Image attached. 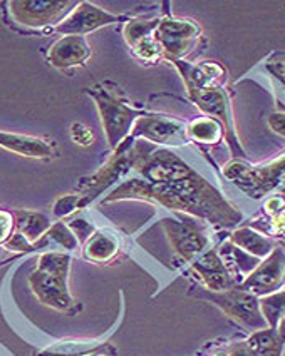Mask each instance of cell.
<instances>
[{
    "instance_id": "obj_1",
    "label": "cell",
    "mask_w": 285,
    "mask_h": 356,
    "mask_svg": "<svg viewBox=\"0 0 285 356\" xmlns=\"http://www.w3.org/2000/svg\"><path fill=\"white\" fill-rule=\"evenodd\" d=\"M139 200L164 206L175 213L208 221L210 225L230 227L242 221V213L195 169L181 179L153 184L141 177H131L119 184L105 202Z\"/></svg>"
},
{
    "instance_id": "obj_2",
    "label": "cell",
    "mask_w": 285,
    "mask_h": 356,
    "mask_svg": "<svg viewBox=\"0 0 285 356\" xmlns=\"http://www.w3.org/2000/svg\"><path fill=\"white\" fill-rule=\"evenodd\" d=\"M71 256L68 252H44L37 268L29 276V284L40 303L57 312H69L74 300L69 293L68 280Z\"/></svg>"
},
{
    "instance_id": "obj_3",
    "label": "cell",
    "mask_w": 285,
    "mask_h": 356,
    "mask_svg": "<svg viewBox=\"0 0 285 356\" xmlns=\"http://www.w3.org/2000/svg\"><path fill=\"white\" fill-rule=\"evenodd\" d=\"M151 146L153 144L148 143V140H138L131 138V136L123 140V143L114 149L109 161H107L98 172L81 179L77 189H79V194L82 197V208L88 206L93 200H96L99 194L105 193L107 188H111L114 183H118V181L121 179L125 174L130 172L131 169H134L139 157H141L144 154V151H148Z\"/></svg>"
},
{
    "instance_id": "obj_4",
    "label": "cell",
    "mask_w": 285,
    "mask_h": 356,
    "mask_svg": "<svg viewBox=\"0 0 285 356\" xmlns=\"http://www.w3.org/2000/svg\"><path fill=\"white\" fill-rule=\"evenodd\" d=\"M88 94L96 102L102 121L107 146L116 149L123 140L128 139L133 131L136 119L143 113L131 107L111 84H98L88 89Z\"/></svg>"
},
{
    "instance_id": "obj_5",
    "label": "cell",
    "mask_w": 285,
    "mask_h": 356,
    "mask_svg": "<svg viewBox=\"0 0 285 356\" xmlns=\"http://www.w3.org/2000/svg\"><path fill=\"white\" fill-rule=\"evenodd\" d=\"M223 176L252 200H260L274 189H282L285 186V154L260 165L232 161L223 168Z\"/></svg>"
},
{
    "instance_id": "obj_6",
    "label": "cell",
    "mask_w": 285,
    "mask_h": 356,
    "mask_svg": "<svg viewBox=\"0 0 285 356\" xmlns=\"http://www.w3.org/2000/svg\"><path fill=\"white\" fill-rule=\"evenodd\" d=\"M197 296L212 301L230 320L237 321L238 325L252 331V333L268 328L267 321L263 320L262 312H260L259 298L240 286H233L218 293L200 289Z\"/></svg>"
},
{
    "instance_id": "obj_7",
    "label": "cell",
    "mask_w": 285,
    "mask_h": 356,
    "mask_svg": "<svg viewBox=\"0 0 285 356\" xmlns=\"http://www.w3.org/2000/svg\"><path fill=\"white\" fill-rule=\"evenodd\" d=\"M200 34V26L192 19L160 17L155 29V37L163 51V57L169 62L183 60V57L195 47Z\"/></svg>"
},
{
    "instance_id": "obj_8",
    "label": "cell",
    "mask_w": 285,
    "mask_h": 356,
    "mask_svg": "<svg viewBox=\"0 0 285 356\" xmlns=\"http://www.w3.org/2000/svg\"><path fill=\"white\" fill-rule=\"evenodd\" d=\"M161 225L173 250L187 263L200 258L208 248V236L203 226L192 216L180 214L178 218H164Z\"/></svg>"
},
{
    "instance_id": "obj_9",
    "label": "cell",
    "mask_w": 285,
    "mask_h": 356,
    "mask_svg": "<svg viewBox=\"0 0 285 356\" xmlns=\"http://www.w3.org/2000/svg\"><path fill=\"white\" fill-rule=\"evenodd\" d=\"M190 99L193 101L201 113L206 114V118H213L222 122L225 136L229 139L230 147H232L233 156L243 157L245 152L238 144L237 136H235V127L232 121V111H230V101L225 90L222 87H213V89L203 90H188Z\"/></svg>"
},
{
    "instance_id": "obj_10",
    "label": "cell",
    "mask_w": 285,
    "mask_h": 356,
    "mask_svg": "<svg viewBox=\"0 0 285 356\" xmlns=\"http://www.w3.org/2000/svg\"><path fill=\"white\" fill-rule=\"evenodd\" d=\"M131 138H139L161 146L180 147L188 143L187 124L163 115L143 114L141 118L136 119Z\"/></svg>"
},
{
    "instance_id": "obj_11",
    "label": "cell",
    "mask_w": 285,
    "mask_h": 356,
    "mask_svg": "<svg viewBox=\"0 0 285 356\" xmlns=\"http://www.w3.org/2000/svg\"><path fill=\"white\" fill-rule=\"evenodd\" d=\"M285 284V251L274 248V251L238 286L257 298L272 295L282 289Z\"/></svg>"
},
{
    "instance_id": "obj_12",
    "label": "cell",
    "mask_w": 285,
    "mask_h": 356,
    "mask_svg": "<svg viewBox=\"0 0 285 356\" xmlns=\"http://www.w3.org/2000/svg\"><path fill=\"white\" fill-rule=\"evenodd\" d=\"M77 2H44V0H19L10 2V14L15 22L27 27H47L61 22L76 7Z\"/></svg>"
},
{
    "instance_id": "obj_13",
    "label": "cell",
    "mask_w": 285,
    "mask_h": 356,
    "mask_svg": "<svg viewBox=\"0 0 285 356\" xmlns=\"http://www.w3.org/2000/svg\"><path fill=\"white\" fill-rule=\"evenodd\" d=\"M119 20H126V17L113 15L109 12L102 10L91 2H79L76 9L69 12L66 17L57 24L56 32L63 35H79L84 37L89 32L98 31V29L116 24Z\"/></svg>"
},
{
    "instance_id": "obj_14",
    "label": "cell",
    "mask_w": 285,
    "mask_h": 356,
    "mask_svg": "<svg viewBox=\"0 0 285 356\" xmlns=\"http://www.w3.org/2000/svg\"><path fill=\"white\" fill-rule=\"evenodd\" d=\"M160 17L150 19H131L125 26V40L131 47V51L139 60L143 62H158L163 57L158 40L155 37V29L158 26Z\"/></svg>"
},
{
    "instance_id": "obj_15",
    "label": "cell",
    "mask_w": 285,
    "mask_h": 356,
    "mask_svg": "<svg viewBox=\"0 0 285 356\" xmlns=\"http://www.w3.org/2000/svg\"><path fill=\"white\" fill-rule=\"evenodd\" d=\"M192 271L195 273L197 278L203 283V286L208 291L218 293L237 286L230 271L226 270L222 258L218 256L217 250L205 251L200 258L193 261Z\"/></svg>"
},
{
    "instance_id": "obj_16",
    "label": "cell",
    "mask_w": 285,
    "mask_h": 356,
    "mask_svg": "<svg viewBox=\"0 0 285 356\" xmlns=\"http://www.w3.org/2000/svg\"><path fill=\"white\" fill-rule=\"evenodd\" d=\"M91 57V47L86 37L64 35L51 45L47 52L49 64L57 69L79 67Z\"/></svg>"
},
{
    "instance_id": "obj_17",
    "label": "cell",
    "mask_w": 285,
    "mask_h": 356,
    "mask_svg": "<svg viewBox=\"0 0 285 356\" xmlns=\"http://www.w3.org/2000/svg\"><path fill=\"white\" fill-rule=\"evenodd\" d=\"M173 64L180 70L188 90H203L213 89V87H222L226 77L223 65L213 60L201 62V64L197 65L188 64L185 60H173Z\"/></svg>"
},
{
    "instance_id": "obj_18",
    "label": "cell",
    "mask_w": 285,
    "mask_h": 356,
    "mask_svg": "<svg viewBox=\"0 0 285 356\" xmlns=\"http://www.w3.org/2000/svg\"><path fill=\"white\" fill-rule=\"evenodd\" d=\"M0 147L24 157H34V159H51L57 154L56 147L49 140L34 138V136L10 134V132L0 131Z\"/></svg>"
},
{
    "instance_id": "obj_19",
    "label": "cell",
    "mask_w": 285,
    "mask_h": 356,
    "mask_svg": "<svg viewBox=\"0 0 285 356\" xmlns=\"http://www.w3.org/2000/svg\"><path fill=\"white\" fill-rule=\"evenodd\" d=\"M121 251V241L111 229H96L86 239L82 256L91 263H109Z\"/></svg>"
},
{
    "instance_id": "obj_20",
    "label": "cell",
    "mask_w": 285,
    "mask_h": 356,
    "mask_svg": "<svg viewBox=\"0 0 285 356\" xmlns=\"http://www.w3.org/2000/svg\"><path fill=\"white\" fill-rule=\"evenodd\" d=\"M217 252L222 258L223 264L226 266V270H229L230 275H232V278L235 280V283H237V286L250 275L252 271L255 270V268L259 266L260 261H262L255 258V256L249 254V252L242 251L240 248H237L233 243H230V239L223 243L217 250Z\"/></svg>"
},
{
    "instance_id": "obj_21",
    "label": "cell",
    "mask_w": 285,
    "mask_h": 356,
    "mask_svg": "<svg viewBox=\"0 0 285 356\" xmlns=\"http://www.w3.org/2000/svg\"><path fill=\"white\" fill-rule=\"evenodd\" d=\"M114 346L107 341H59L44 350L40 356H109Z\"/></svg>"
},
{
    "instance_id": "obj_22",
    "label": "cell",
    "mask_w": 285,
    "mask_h": 356,
    "mask_svg": "<svg viewBox=\"0 0 285 356\" xmlns=\"http://www.w3.org/2000/svg\"><path fill=\"white\" fill-rule=\"evenodd\" d=\"M230 243H233L242 251L249 252V254L259 259H265L274 251L272 239L259 233V231L252 229V227H238V229H235L232 236H230Z\"/></svg>"
},
{
    "instance_id": "obj_23",
    "label": "cell",
    "mask_w": 285,
    "mask_h": 356,
    "mask_svg": "<svg viewBox=\"0 0 285 356\" xmlns=\"http://www.w3.org/2000/svg\"><path fill=\"white\" fill-rule=\"evenodd\" d=\"M14 221L17 226V233H20L31 244H36L51 227V221L43 213L34 211H14Z\"/></svg>"
},
{
    "instance_id": "obj_24",
    "label": "cell",
    "mask_w": 285,
    "mask_h": 356,
    "mask_svg": "<svg viewBox=\"0 0 285 356\" xmlns=\"http://www.w3.org/2000/svg\"><path fill=\"white\" fill-rule=\"evenodd\" d=\"M225 129L222 122L213 118H198L195 121L187 124V138L188 140H195L200 144H217L220 143Z\"/></svg>"
},
{
    "instance_id": "obj_25",
    "label": "cell",
    "mask_w": 285,
    "mask_h": 356,
    "mask_svg": "<svg viewBox=\"0 0 285 356\" xmlns=\"http://www.w3.org/2000/svg\"><path fill=\"white\" fill-rule=\"evenodd\" d=\"M247 343H249V346L257 356H282L285 346L279 337H277V331L272 328L255 331L247 339Z\"/></svg>"
},
{
    "instance_id": "obj_26",
    "label": "cell",
    "mask_w": 285,
    "mask_h": 356,
    "mask_svg": "<svg viewBox=\"0 0 285 356\" xmlns=\"http://www.w3.org/2000/svg\"><path fill=\"white\" fill-rule=\"evenodd\" d=\"M259 305L268 328L277 330V325H279V321L282 320V316L285 314V289L259 298Z\"/></svg>"
},
{
    "instance_id": "obj_27",
    "label": "cell",
    "mask_w": 285,
    "mask_h": 356,
    "mask_svg": "<svg viewBox=\"0 0 285 356\" xmlns=\"http://www.w3.org/2000/svg\"><path fill=\"white\" fill-rule=\"evenodd\" d=\"M40 239H43V241H54L68 251L77 250V246H79L76 234H74L71 227L64 225V222H56V225L49 227L47 233H45Z\"/></svg>"
},
{
    "instance_id": "obj_28",
    "label": "cell",
    "mask_w": 285,
    "mask_h": 356,
    "mask_svg": "<svg viewBox=\"0 0 285 356\" xmlns=\"http://www.w3.org/2000/svg\"><path fill=\"white\" fill-rule=\"evenodd\" d=\"M82 209V197L81 194H66V196L59 197L56 202H54L52 213L56 218H66L69 214L76 213V211Z\"/></svg>"
},
{
    "instance_id": "obj_29",
    "label": "cell",
    "mask_w": 285,
    "mask_h": 356,
    "mask_svg": "<svg viewBox=\"0 0 285 356\" xmlns=\"http://www.w3.org/2000/svg\"><path fill=\"white\" fill-rule=\"evenodd\" d=\"M71 138L79 146H91L94 143V132L82 122H74L71 126Z\"/></svg>"
},
{
    "instance_id": "obj_30",
    "label": "cell",
    "mask_w": 285,
    "mask_h": 356,
    "mask_svg": "<svg viewBox=\"0 0 285 356\" xmlns=\"http://www.w3.org/2000/svg\"><path fill=\"white\" fill-rule=\"evenodd\" d=\"M267 70L274 76L277 81L280 82L285 87V57L277 56L274 59L267 60Z\"/></svg>"
},
{
    "instance_id": "obj_31",
    "label": "cell",
    "mask_w": 285,
    "mask_h": 356,
    "mask_svg": "<svg viewBox=\"0 0 285 356\" xmlns=\"http://www.w3.org/2000/svg\"><path fill=\"white\" fill-rule=\"evenodd\" d=\"M14 214L0 209V243H6L12 236V227H14Z\"/></svg>"
},
{
    "instance_id": "obj_32",
    "label": "cell",
    "mask_w": 285,
    "mask_h": 356,
    "mask_svg": "<svg viewBox=\"0 0 285 356\" xmlns=\"http://www.w3.org/2000/svg\"><path fill=\"white\" fill-rule=\"evenodd\" d=\"M6 246L9 248V250H14V251H34L36 250L34 244L29 243L20 233L12 234L10 238L6 241Z\"/></svg>"
},
{
    "instance_id": "obj_33",
    "label": "cell",
    "mask_w": 285,
    "mask_h": 356,
    "mask_svg": "<svg viewBox=\"0 0 285 356\" xmlns=\"http://www.w3.org/2000/svg\"><path fill=\"white\" fill-rule=\"evenodd\" d=\"M267 122H268V127H270L275 134L285 138V113L272 114L270 118H268Z\"/></svg>"
},
{
    "instance_id": "obj_34",
    "label": "cell",
    "mask_w": 285,
    "mask_h": 356,
    "mask_svg": "<svg viewBox=\"0 0 285 356\" xmlns=\"http://www.w3.org/2000/svg\"><path fill=\"white\" fill-rule=\"evenodd\" d=\"M263 209H265L267 214H270V216L274 218L275 214H279L280 211L285 209V200L282 196H272L270 200L263 204Z\"/></svg>"
},
{
    "instance_id": "obj_35",
    "label": "cell",
    "mask_w": 285,
    "mask_h": 356,
    "mask_svg": "<svg viewBox=\"0 0 285 356\" xmlns=\"http://www.w3.org/2000/svg\"><path fill=\"white\" fill-rule=\"evenodd\" d=\"M226 350H229V356H257L247 341L235 343V345L226 348Z\"/></svg>"
},
{
    "instance_id": "obj_36",
    "label": "cell",
    "mask_w": 285,
    "mask_h": 356,
    "mask_svg": "<svg viewBox=\"0 0 285 356\" xmlns=\"http://www.w3.org/2000/svg\"><path fill=\"white\" fill-rule=\"evenodd\" d=\"M272 233L285 234V209L272 218Z\"/></svg>"
},
{
    "instance_id": "obj_37",
    "label": "cell",
    "mask_w": 285,
    "mask_h": 356,
    "mask_svg": "<svg viewBox=\"0 0 285 356\" xmlns=\"http://www.w3.org/2000/svg\"><path fill=\"white\" fill-rule=\"evenodd\" d=\"M277 337H279L280 341L285 345V314L282 316V320L279 321V325H277Z\"/></svg>"
},
{
    "instance_id": "obj_38",
    "label": "cell",
    "mask_w": 285,
    "mask_h": 356,
    "mask_svg": "<svg viewBox=\"0 0 285 356\" xmlns=\"http://www.w3.org/2000/svg\"><path fill=\"white\" fill-rule=\"evenodd\" d=\"M212 356H229V350H222V351H217V353L212 355Z\"/></svg>"
},
{
    "instance_id": "obj_39",
    "label": "cell",
    "mask_w": 285,
    "mask_h": 356,
    "mask_svg": "<svg viewBox=\"0 0 285 356\" xmlns=\"http://www.w3.org/2000/svg\"><path fill=\"white\" fill-rule=\"evenodd\" d=\"M280 191H282V193L285 194V186H284V188H282V189H280Z\"/></svg>"
}]
</instances>
